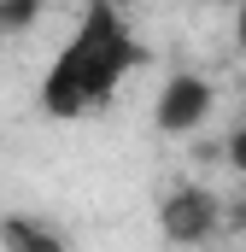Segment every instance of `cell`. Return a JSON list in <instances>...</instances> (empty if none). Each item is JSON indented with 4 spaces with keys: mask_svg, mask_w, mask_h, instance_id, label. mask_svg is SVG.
Masks as SVG:
<instances>
[{
    "mask_svg": "<svg viewBox=\"0 0 246 252\" xmlns=\"http://www.w3.org/2000/svg\"><path fill=\"white\" fill-rule=\"evenodd\" d=\"M141 64V41L129 30L112 0H94L76 30L64 35V47L53 53V64L41 70V112L59 118V124H76V118H94L118 100V88L135 76Z\"/></svg>",
    "mask_w": 246,
    "mask_h": 252,
    "instance_id": "cell-1",
    "label": "cell"
},
{
    "mask_svg": "<svg viewBox=\"0 0 246 252\" xmlns=\"http://www.w3.org/2000/svg\"><path fill=\"white\" fill-rule=\"evenodd\" d=\"M217 223H223V205H217V193L211 188H170L158 199V235L170 241V247H205L211 235H217Z\"/></svg>",
    "mask_w": 246,
    "mask_h": 252,
    "instance_id": "cell-2",
    "label": "cell"
},
{
    "mask_svg": "<svg viewBox=\"0 0 246 252\" xmlns=\"http://www.w3.org/2000/svg\"><path fill=\"white\" fill-rule=\"evenodd\" d=\"M211 106H217V88L199 70H176L153 100V124H158V135H193L211 118Z\"/></svg>",
    "mask_w": 246,
    "mask_h": 252,
    "instance_id": "cell-3",
    "label": "cell"
},
{
    "mask_svg": "<svg viewBox=\"0 0 246 252\" xmlns=\"http://www.w3.org/2000/svg\"><path fill=\"white\" fill-rule=\"evenodd\" d=\"M0 252H70V247H64V235L53 223L12 211V217H0Z\"/></svg>",
    "mask_w": 246,
    "mask_h": 252,
    "instance_id": "cell-4",
    "label": "cell"
},
{
    "mask_svg": "<svg viewBox=\"0 0 246 252\" xmlns=\"http://www.w3.org/2000/svg\"><path fill=\"white\" fill-rule=\"evenodd\" d=\"M35 18H41V6H35V0H12V6H0V35L35 30Z\"/></svg>",
    "mask_w": 246,
    "mask_h": 252,
    "instance_id": "cell-5",
    "label": "cell"
},
{
    "mask_svg": "<svg viewBox=\"0 0 246 252\" xmlns=\"http://www.w3.org/2000/svg\"><path fill=\"white\" fill-rule=\"evenodd\" d=\"M223 153H229V164H235V170H246V112H241V124L229 129V147H223Z\"/></svg>",
    "mask_w": 246,
    "mask_h": 252,
    "instance_id": "cell-6",
    "label": "cell"
},
{
    "mask_svg": "<svg viewBox=\"0 0 246 252\" xmlns=\"http://www.w3.org/2000/svg\"><path fill=\"white\" fill-rule=\"evenodd\" d=\"M235 35H241V47H246V6H241V18H235Z\"/></svg>",
    "mask_w": 246,
    "mask_h": 252,
    "instance_id": "cell-7",
    "label": "cell"
}]
</instances>
